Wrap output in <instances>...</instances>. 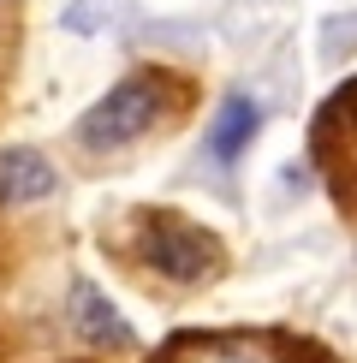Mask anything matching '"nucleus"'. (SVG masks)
I'll return each mask as SVG.
<instances>
[{"instance_id":"nucleus-1","label":"nucleus","mask_w":357,"mask_h":363,"mask_svg":"<svg viewBox=\"0 0 357 363\" xmlns=\"http://www.w3.org/2000/svg\"><path fill=\"white\" fill-rule=\"evenodd\" d=\"M167 96H173V84L161 78V72H131V78H119L108 96L78 119V143L84 149H125V143L149 138L155 119L167 113Z\"/></svg>"},{"instance_id":"nucleus-2","label":"nucleus","mask_w":357,"mask_h":363,"mask_svg":"<svg viewBox=\"0 0 357 363\" xmlns=\"http://www.w3.org/2000/svg\"><path fill=\"white\" fill-rule=\"evenodd\" d=\"M143 262L173 286H208L227 268V250L208 226L161 208V215H143Z\"/></svg>"},{"instance_id":"nucleus-3","label":"nucleus","mask_w":357,"mask_h":363,"mask_svg":"<svg viewBox=\"0 0 357 363\" xmlns=\"http://www.w3.org/2000/svg\"><path fill=\"white\" fill-rule=\"evenodd\" d=\"M66 328L89 345H101V352H131V322L108 304V292H101L96 280H72L66 286Z\"/></svg>"},{"instance_id":"nucleus-4","label":"nucleus","mask_w":357,"mask_h":363,"mask_svg":"<svg viewBox=\"0 0 357 363\" xmlns=\"http://www.w3.org/2000/svg\"><path fill=\"white\" fill-rule=\"evenodd\" d=\"M60 191V173L42 149H0V208H24Z\"/></svg>"},{"instance_id":"nucleus-5","label":"nucleus","mask_w":357,"mask_h":363,"mask_svg":"<svg viewBox=\"0 0 357 363\" xmlns=\"http://www.w3.org/2000/svg\"><path fill=\"white\" fill-rule=\"evenodd\" d=\"M256 125H262L256 101H250V96H227V101H220V113H215V125H208V155H215L220 167H232V161L250 149Z\"/></svg>"},{"instance_id":"nucleus-6","label":"nucleus","mask_w":357,"mask_h":363,"mask_svg":"<svg viewBox=\"0 0 357 363\" xmlns=\"http://www.w3.org/2000/svg\"><path fill=\"white\" fill-rule=\"evenodd\" d=\"M173 363H274V352L250 334H203V340H178Z\"/></svg>"},{"instance_id":"nucleus-7","label":"nucleus","mask_w":357,"mask_h":363,"mask_svg":"<svg viewBox=\"0 0 357 363\" xmlns=\"http://www.w3.org/2000/svg\"><path fill=\"white\" fill-rule=\"evenodd\" d=\"M101 6H108V0H78V6L66 12V30H96L101 24Z\"/></svg>"}]
</instances>
